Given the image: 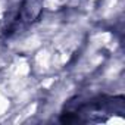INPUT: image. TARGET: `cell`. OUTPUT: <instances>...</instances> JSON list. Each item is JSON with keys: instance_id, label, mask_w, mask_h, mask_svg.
<instances>
[{"instance_id": "1", "label": "cell", "mask_w": 125, "mask_h": 125, "mask_svg": "<svg viewBox=\"0 0 125 125\" xmlns=\"http://www.w3.org/2000/svg\"><path fill=\"white\" fill-rule=\"evenodd\" d=\"M125 99L122 96H94L90 99L69 100L60 115L63 124H87V122H103L107 115L124 113Z\"/></svg>"}, {"instance_id": "2", "label": "cell", "mask_w": 125, "mask_h": 125, "mask_svg": "<svg viewBox=\"0 0 125 125\" xmlns=\"http://www.w3.org/2000/svg\"><path fill=\"white\" fill-rule=\"evenodd\" d=\"M41 10L43 0H22L18 8L6 16V27L2 32L6 37H12L13 34L22 32V30H25L38 19Z\"/></svg>"}]
</instances>
